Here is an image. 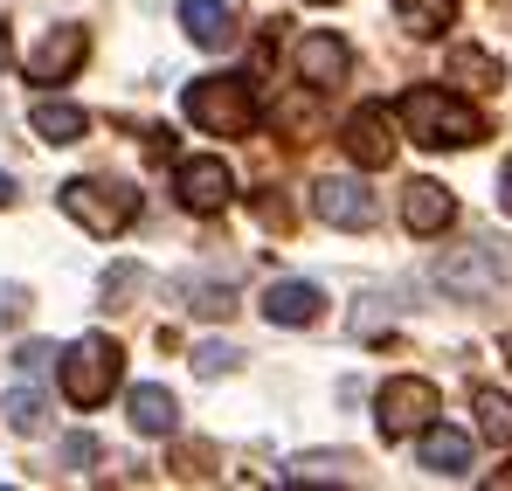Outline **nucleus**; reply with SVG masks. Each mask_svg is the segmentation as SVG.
I'll list each match as a JSON object with an SVG mask.
<instances>
[{
    "mask_svg": "<svg viewBox=\"0 0 512 491\" xmlns=\"http://www.w3.org/2000/svg\"><path fill=\"white\" fill-rule=\"evenodd\" d=\"M402 125H409V139L429 146V153H457V146H478L485 139V111L471 97H457V90H436V83H416L402 97Z\"/></svg>",
    "mask_w": 512,
    "mask_h": 491,
    "instance_id": "1",
    "label": "nucleus"
},
{
    "mask_svg": "<svg viewBox=\"0 0 512 491\" xmlns=\"http://www.w3.org/2000/svg\"><path fill=\"white\" fill-rule=\"evenodd\" d=\"M187 118L215 139H243V132H256L263 111H256V90L243 77H194L187 83Z\"/></svg>",
    "mask_w": 512,
    "mask_h": 491,
    "instance_id": "2",
    "label": "nucleus"
},
{
    "mask_svg": "<svg viewBox=\"0 0 512 491\" xmlns=\"http://www.w3.org/2000/svg\"><path fill=\"white\" fill-rule=\"evenodd\" d=\"M56 367H63V395H70V409H97V402H111V388H118V374H125V353H118L104 332H84Z\"/></svg>",
    "mask_w": 512,
    "mask_h": 491,
    "instance_id": "3",
    "label": "nucleus"
},
{
    "mask_svg": "<svg viewBox=\"0 0 512 491\" xmlns=\"http://www.w3.org/2000/svg\"><path fill=\"white\" fill-rule=\"evenodd\" d=\"M56 201H63L70 222H84L90 236H118V229H132V215H139V194H132L125 180H70Z\"/></svg>",
    "mask_w": 512,
    "mask_h": 491,
    "instance_id": "4",
    "label": "nucleus"
},
{
    "mask_svg": "<svg viewBox=\"0 0 512 491\" xmlns=\"http://www.w3.org/2000/svg\"><path fill=\"white\" fill-rule=\"evenodd\" d=\"M374 422H381V436H388V443L423 436L429 422H436V388L416 381V374H395V381L374 395Z\"/></svg>",
    "mask_w": 512,
    "mask_h": 491,
    "instance_id": "5",
    "label": "nucleus"
},
{
    "mask_svg": "<svg viewBox=\"0 0 512 491\" xmlns=\"http://www.w3.org/2000/svg\"><path fill=\"white\" fill-rule=\"evenodd\" d=\"M499 277H512L506 243H471V249H457V256L436 263V284L450 298H485V291H499Z\"/></svg>",
    "mask_w": 512,
    "mask_h": 491,
    "instance_id": "6",
    "label": "nucleus"
},
{
    "mask_svg": "<svg viewBox=\"0 0 512 491\" xmlns=\"http://www.w3.org/2000/svg\"><path fill=\"white\" fill-rule=\"evenodd\" d=\"M173 194H180V208H187V215H222V208L236 201V173H229L222 160H180Z\"/></svg>",
    "mask_w": 512,
    "mask_h": 491,
    "instance_id": "7",
    "label": "nucleus"
},
{
    "mask_svg": "<svg viewBox=\"0 0 512 491\" xmlns=\"http://www.w3.org/2000/svg\"><path fill=\"white\" fill-rule=\"evenodd\" d=\"M346 153H353V166H388L395 160V118H388V104H360V111L346 118Z\"/></svg>",
    "mask_w": 512,
    "mask_h": 491,
    "instance_id": "8",
    "label": "nucleus"
},
{
    "mask_svg": "<svg viewBox=\"0 0 512 491\" xmlns=\"http://www.w3.org/2000/svg\"><path fill=\"white\" fill-rule=\"evenodd\" d=\"M312 215L319 222H333V229H374V194L360 187V180H319V194H312Z\"/></svg>",
    "mask_w": 512,
    "mask_h": 491,
    "instance_id": "9",
    "label": "nucleus"
},
{
    "mask_svg": "<svg viewBox=\"0 0 512 491\" xmlns=\"http://www.w3.org/2000/svg\"><path fill=\"white\" fill-rule=\"evenodd\" d=\"M402 222H409V236H443V229L457 222L450 187H443V180H409V187H402Z\"/></svg>",
    "mask_w": 512,
    "mask_h": 491,
    "instance_id": "10",
    "label": "nucleus"
},
{
    "mask_svg": "<svg viewBox=\"0 0 512 491\" xmlns=\"http://www.w3.org/2000/svg\"><path fill=\"white\" fill-rule=\"evenodd\" d=\"M319 312H326V291L305 284V277H284V284L263 291V319L270 326H319Z\"/></svg>",
    "mask_w": 512,
    "mask_h": 491,
    "instance_id": "11",
    "label": "nucleus"
},
{
    "mask_svg": "<svg viewBox=\"0 0 512 491\" xmlns=\"http://www.w3.org/2000/svg\"><path fill=\"white\" fill-rule=\"evenodd\" d=\"M90 56V35L84 28H49L42 35V49L28 56V77L35 83H63V77H77V63Z\"/></svg>",
    "mask_w": 512,
    "mask_h": 491,
    "instance_id": "12",
    "label": "nucleus"
},
{
    "mask_svg": "<svg viewBox=\"0 0 512 491\" xmlns=\"http://www.w3.org/2000/svg\"><path fill=\"white\" fill-rule=\"evenodd\" d=\"M346 70H353V49H346L340 35H305L298 42V77H305V90H333V83H346Z\"/></svg>",
    "mask_w": 512,
    "mask_h": 491,
    "instance_id": "13",
    "label": "nucleus"
},
{
    "mask_svg": "<svg viewBox=\"0 0 512 491\" xmlns=\"http://www.w3.org/2000/svg\"><path fill=\"white\" fill-rule=\"evenodd\" d=\"M423 471H436V478H464V471H471V436L450 429V422H429L423 429Z\"/></svg>",
    "mask_w": 512,
    "mask_h": 491,
    "instance_id": "14",
    "label": "nucleus"
},
{
    "mask_svg": "<svg viewBox=\"0 0 512 491\" xmlns=\"http://www.w3.org/2000/svg\"><path fill=\"white\" fill-rule=\"evenodd\" d=\"M28 125H35V132H42L49 146H77V139L90 132V118L77 111V104H70V97H35V111H28Z\"/></svg>",
    "mask_w": 512,
    "mask_h": 491,
    "instance_id": "15",
    "label": "nucleus"
},
{
    "mask_svg": "<svg viewBox=\"0 0 512 491\" xmlns=\"http://www.w3.org/2000/svg\"><path fill=\"white\" fill-rule=\"evenodd\" d=\"M229 21H236V14H229L222 0H180V28H187V35H194L201 49H222V42L236 35Z\"/></svg>",
    "mask_w": 512,
    "mask_h": 491,
    "instance_id": "16",
    "label": "nucleus"
},
{
    "mask_svg": "<svg viewBox=\"0 0 512 491\" xmlns=\"http://www.w3.org/2000/svg\"><path fill=\"white\" fill-rule=\"evenodd\" d=\"M173 422H180V409H173L167 388H132V429L139 436H173Z\"/></svg>",
    "mask_w": 512,
    "mask_h": 491,
    "instance_id": "17",
    "label": "nucleus"
},
{
    "mask_svg": "<svg viewBox=\"0 0 512 491\" xmlns=\"http://www.w3.org/2000/svg\"><path fill=\"white\" fill-rule=\"evenodd\" d=\"M0 415H7V429H14V436H42V422H49V402H42L35 388H7Z\"/></svg>",
    "mask_w": 512,
    "mask_h": 491,
    "instance_id": "18",
    "label": "nucleus"
},
{
    "mask_svg": "<svg viewBox=\"0 0 512 491\" xmlns=\"http://www.w3.org/2000/svg\"><path fill=\"white\" fill-rule=\"evenodd\" d=\"M395 14L409 21V35H443L450 14H457V0H395Z\"/></svg>",
    "mask_w": 512,
    "mask_h": 491,
    "instance_id": "19",
    "label": "nucleus"
},
{
    "mask_svg": "<svg viewBox=\"0 0 512 491\" xmlns=\"http://www.w3.org/2000/svg\"><path fill=\"white\" fill-rule=\"evenodd\" d=\"M478 429H485L492 443H512V395L485 388V395H478Z\"/></svg>",
    "mask_w": 512,
    "mask_h": 491,
    "instance_id": "20",
    "label": "nucleus"
},
{
    "mask_svg": "<svg viewBox=\"0 0 512 491\" xmlns=\"http://www.w3.org/2000/svg\"><path fill=\"white\" fill-rule=\"evenodd\" d=\"M187 298H194V312H201V319H229V312H236V305H229L236 291H229V284H215V277H187Z\"/></svg>",
    "mask_w": 512,
    "mask_h": 491,
    "instance_id": "21",
    "label": "nucleus"
},
{
    "mask_svg": "<svg viewBox=\"0 0 512 491\" xmlns=\"http://www.w3.org/2000/svg\"><path fill=\"white\" fill-rule=\"evenodd\" d=\"M450 77H471L485 90V83H499V63H492L485 49H450Z\"/></svg>",
    "mask_w": 512,
    "mask_h": 491,
    "instance_id": "22",
    "label": "nucleus"
},
{
    "mask_svg": "<svg viewBox=\"0 0 512 491\" xmlns=\"http://www.w3.org/2000/svg\"><path fill=\"white\" fill-rule=\"evenodd\" d=\"M236 360H243V353H236L229 339H208V346H194V367H201V374H229Z\"/></svg>",
    "mask_w": 512,
    "mask_h": 491,
    "instance_id": "23",
    "label": "nucleus"
},
{
    "mask_svg": "<svg viewBox=\"0 0 512 491\" xmlns=\"http://www.w3.org/2000/svg\"><path fill=\"white\" fill-rule=\"evenodd\" d=\"M28 319V291L21 284H0V326H21Z\"/></svg>",
    "mask_w": 512,
    "mask_h": 491,
    "instance_id": "24",
    "label": "nucleus"
},
{
    "mask_svg": "<svg viewBox=\"0 0 512 491\" xmlns=\"http://www.w3.org/2000/svg\"><path fill=\"white\" fill-rule=\"evenodd\" d=\"M49 360H56V346H42V339H28V346H21V360H14V367H21V374H42V367H49Z\"/></svg>",
    "mask_w": 512,
    "mask_h": 491,
    "instance_id": "25",
    "label": "nucleus"
},
{
    "mask_svg": "<svg viewBox=\"0 0 512 491\" xmlns=\"http://www.w3.org/2000/svg\"><path fill=\"white\" fill-rule=\"evenodd\" d=\"M90 457H97V443H90V436H70V443H63V464H70V471L90 464Z\"/></svg>",
    "mask_w": 512,
    "mask_h": 491,
    "instance_id": "26",
    "label": "nucleus"
},
{
    "mask_svg": "<svg viewBox=\"0 0 512 491\" xmlns=\"http://www.w3.org/2000/svg\"><path fill=\"white\" fill-rule=\"evenodd\" d=\"M499 208L512 215V160H506V173H499Z\"/></svg>",
    "mask_w": 512,
    "mask_h": 491,
    "instance_id": "27",
    "label": "nucleus"
},
{
    "mask_svg": "<svg viewBox=\"0 0 512 491\" xmlns=\"http://www.w3.org/2000/svg\"><path fill=\"white\" fill-rule=\"evenodd\" d=\"M14 63V35H7V21H0V70Z\"/></svg>",
    "mask_w": 512,
    "mask_h": 491,
    "instance_id": "28",
    "label": "nucleus"
},
{
    "mask_svg": "<svg viewBox=\"0 0 512 491\" xmlns=\"http://www.w3.org/2000/svg\"><path fill=\"white\" fill-rule=\"evenodd\" d=\"M492 485H506V491H512V464H499V471H492Z\"/></svg>",
    "mask_w": 512,
    "mask_h": 491,
    "instance_id": "29",
    "label": "nucleus"
},
{
    "mask_svg": "<svg viewBox=\"0 0 512 491\" xmlns=\"http://www.w3.org/2000/svg\"><path fill=\"white\" fill-rule=\"evenodd\" d=\"M7 201H14V180H7V173H0V208H7Z\"/></svg>",
    "mask_w": 512,
    "mask_h": 491,
    "instance_id": "30",
    "label": "nucleus"
},
{
    "mask_svg": "<svg viewBox=\"0 0 512 491\" xmlns=\"http://www.w3.org/2000/svg\"><path fill=\"white\" fill-rule=\"evenodd\" d=\"M312 7H333V0H312Z\"/></svg>",
    "mask_w": 512,
    "mask_h": 491,
    "instance_id": "31",
    "label": "nucleus"
}]
</instances>
